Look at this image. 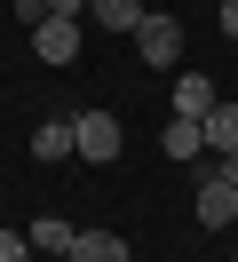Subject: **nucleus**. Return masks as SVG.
I'll use <instances>...</instances> for the list:
<instances>
[{
  "instance_id": "nucleus-7",
  "label": "nucleus",
  "mask_w": 238,
  "mask_h": 262,
  "mask_svg": "<svg viewBox=\"0 0 238 262\" xmlns=\"http://www.w3.org/2000/svg\"><path fill=\"white\" fill-rule=\"evenodd\" d=\"M159 151H167L175 167H199V159H206V127H199V119H167V135H159Z\"/></svg>"
},
{
  "instance_id": "nucleus-13",
  "label": "nucleus",
  "mask_w": 238,
  "mask_h": 262,
  "mask_svg": "<svg viewBox=\"0 0 238 262\" xmlns=\"http://www.w3.org/2000/svg\"><path fill=\"white\" fill-rule=\"evenodd\" d=\"M199 167H206L214 183H230V191H238V151H222V159H199Z\"/></svg>"
},
{
  "instance_id": "nucleus-8",
  "label": "nucleus",
  "mask_w": 238,
  "mask_h": 262,
  "mask_svg": "<svg viewBox=\"0 0 238 262\" xmlns=\"http://www.w3.org/2000/svg\"><path fill=\"white\" fill-rule=\"evenodd\" d=\"M24 238H32V254H48V262H63V254H72V246H79V223H63V214H40V223H32Z\"/></svg>"
},
{
  "instance_id": "nucleus-2",
  "label": "nucleus",
  "mask_w": 238,
  "mask_h": 262,
  "mask_svg": "<svg viewBox=\"0 0 238 262\" xmlns=\"http://www.w3.org/2000/svg\"><path fill=\"white\" fill-rule=\"evenodd\" d=\"M135 56L151 72H167L175 56H183V16H167V8H151V16H143V32H135Z\"/></svg>"
},
{
  "instance_id": "nucleus-16",
  "label": "nucleus",
  "mask_w": 238,
  "mask_h": 262,
  "mask_svg": "<svg viewBox=\"0 0 238 262\" xmlns=\"http://www.w3.org/2000/svg\"><path fill=\"white\" fill-rule=\"evenodd\" d=\"M48 16H88V0H48Z\"/></svg>"
},
{
  "instance_id": "nucleus-14",
  "label": "nucleus",
  "mask_w": 238,
  "mask_h": 262,
  "mask_svg": "<svg viewBox=\"0 0 238 262\" xmlns=\"http://www.w3.org/2000/svg\"><path fill=\"white\" fill-rule=\"evenodd\" d=\"M16 24H24V32H40V24H48V0H16Z\"/></svg>"
},
{
  "instance_id": "nucleus-3",
  "label": "nucleus",
  "mask_w": 238,
  "mask_h": 262,
  "mask_svg": "<svg viewBox=\"0 0 238 262\" xmlns=\"http://www.w3.org/2000/svg\"><path fill=\"white\" fill-rule=\"evenodd\" d=\"M32 56H40L48 72H63V64H79V16H48L40 32H32Z\"/></svg>"
},
{
  "instance_id": "nucleus-17",
  "label": "nucleus",
  "mask_w": 238,
  "mask_h": 262,
  "mask_svg": "<svg viewBox=\"0 0 238 262\" xmlns=\"http://www.w3.org/2000/svg\"><path fill=\"white\" fill-rule=\"evenodd\" d=\"M230 262H238V254H230Z\"/></svg>"
},
{
  "instance_id": "nucleus-12",
  "label": "nucleus",
  "mask_w": 238,
  "mask_h": 262,
  "mask_svg": "<svg viewBox=\"0 0 238 262\" xmlns=\"http://www.w3.org/2000/svg\"><path fill=\"white\" fill-rule=\"evenodd\" d=\"M0 262H32V238H24V230H0Z\"/></svg>"
},
{
  "instance_id": "nucleus-4",
  "label": "nucleus",
  "mask_w": 238,
  "mask_h": 262,
  "mask_svg": "<svg viewBox=\"0 0 238 262\" xmlns=\"http://www.w3.org/2000/svg\"><path fill=\"white\" fill-rule=\"evenodd\" d=\"M199 223H206V230H230V223H238V191L214 183L206 167H199Z\"/></svg>"
},
{
  "instance_id": "nucleus-6",
  "label": "nucleus",
  "mask_w": 238,
  "mask_h": 262,
  "mask_svg": "<svg viewBox=\"0 0 238 262\" xmlns=\"http://www.w3.org/2000/svg\"><path fill=\"white\" fill-rule=\"evenodd\" d=\"M32 159H40V167L79 159V143H72V119H40V127H32Z\"/></svg>"
},
{
  "instance_id": "nucleus-9",
  "label": "nucleus",
  "mask_w": 238,
  "mask_h": 262,
  "mask_svg": "<svg viewBox=\"0 0 238 262\" xmlns=\"http://www.w3.org/2000/svg\"><path fill=\"white\" fill-rule=\"evenodd\" d=\"M88 16L103 24V32H127V40H135V32H143V16H151V8H143V0H88Z\"/></svg>"
},
{
  "instance_id": "nucleus-10",
  "label": "nucleus",
  "mask_w": 238,
  "mask_h": 262,
  "mask_svg": "<svg viewBox=\"0 0 238 262\" xmlns=\"http://www.w3.org/2000/svg\"><path fill=\"white\" fill-rule=\"evenodd\" d=\"M199 127H206V159H222V151H238V103H214V112H206Z\"/></svg>"
},
{
  "instance_id": "nucleus-15",
  "label": "nucleus",
  "mask_w": 238,
  "mask_h": 262,
  "mask_svg": "<svg viewBox=\"0 0 238 262\" xmlns=\"http://www.w3.org/2000/svg\"><path fill=\"white\" fill-rule=\"evenodd\" d=\"M214 24H222V40H238V0H222V16H214Z\"/></svg>"
},
{
  "instance_id": "nucleus-11",
  "label": "nucleus",
  "mask_w": 238,
  "mask_h": 262,
  "mask_svg": "<svg viewBox=\"0 0 238 262\" xmlns=\"http://www.w3.org/2000/svg\"><path fill=\"white\" fill-rule=\"evenodd\" d=\"M63 262H127V238H119V230H79V246Z\"/></svg>"
},
{
  "instance_id": "nucleus-5",
  "label": "nucleus",
  "mask_w": 238,
  "mask_h": 262,
  "mask_svg": "<svg viewBox=\"0 0 238 262\" xmlns=\"http://www.w3.org/2000/svg\"><path fill=\"white\" fill-rule=\"evenodd\" d=\"M214 80H206V72H175V119H206L214 112Z\"/></svg>"
},
{
  "instance_id": "nucleus-1",
  "label": "nucleus",
  "mask_w": 238,
  "mask_h": 262,
  "mask_svg": "<svg viewBox=\"0 0 238 262\" xmlns=\"http://www.w3.org/2000/svg\"><path fill=\"white\" fill-rule=\"evenodd\" d=\"M72 143H79V159H88V167H111L127 135H119V119H111V112H72Z\"/></svg>"
}]
</instances>
